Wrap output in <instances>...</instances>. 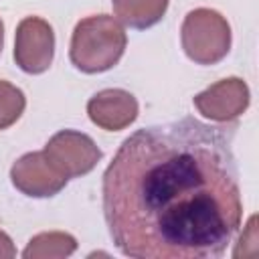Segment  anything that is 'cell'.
<instances>
[{
  "label": "cell",
  "instance_id": "7",
  "mask_svg": "<svg viewBox=\"0 0 259 259\" xmlns=\"http://www.w3.org/2000/svg\"><path fill=\"white\" fill-rule=\"evenodd\" d=\"M10 180L14 188L26 196L49 198L59 194L69 178L53 166L45 152H28L12 164Z\"/></svg>",
  "mask_w": 259,
  "mask_h": 259
},
{
  "label": "cell",
  "instance_id": "8",
  "mask_svg": "<svg viewBox=\"0 0 259 259\" xmlns=\"http://www.w3.org/2000/svg\"><path fill=\"white\" fill-rule=\"evenodd\" d=\"M138 99L125 89H103L87 101L89 119L107 132H119L138 117Z\"/></svg>",
  "mask_w": 259,
  "mask_h": 259
},
{
  "label": "cell",
  "instance_id": "4",
  "mask_svg": "<svg viewBox=\"0 0 259 259\" xmlns=\"http://www.w3.org/2000/svg\"><path fill=\"white\" fill-rule=\"evenodd\" d=\"M42 152L53 162V166L59 172H63L67 178L89 174L103 156V152L93 142V138L75 130L57 132L47 142Z\"/></svg>",
  "mask_w": 259,
  "mask_h": 259
},
{
  "label": "cell",
  "instance_id": "3",
  "mask_svg": "<svg viewBox=\"0 0 259 259\" xmlns=\"http://www.w3.org/2000/svg\"><path fill=\"white\" fill-rule=\"evenodd\" d=\"M180 40L186 57L198 65L223 61L231 49V26L212 8H194L184 16Z\"/></svg>",
  "mask_w": 259,
  "mask_h": 259
},
{
  "label": "cell",
  "instance_id": "6",
  "mask_svg": "<svg viewBox=\"0 0 259 259\" xmlns=\"http://www.w3.org/2000/svg\"><path fill=\"white\" fill-rule=\"evenodd\" d=\"M194 107L210 121L227 123L245 113L251 101L247 83L241 77H227L194 95Z\"/></svg>",
  "mask_w": 259,
  "mask_h": 259
},
{
  "label": "cell",
  "instance_id": "12",
  "mask_svg": "<svg viewBox=\"0 0 259 259\" xmlns=\"http://www.w3.org/2000/svg\"><path fill=\"white\" fill-rule=\"evenodd\" d=\"M12 257H16V247L12 239L4 231H0V259H12Z\"/></svg>",
  "mask_w": 259,
  "mask_h": 259
},
{
  "label": "cell",
  "instance_id": "1",
  "mask_svg": "<svg viewBox=\"0 0 259 259\" xmlns=\"http://www.w3.org/2000/svg\"><path fill=\"white\" fill-rule=\"evenodd\" d=\"M237 123L194 117L125 138L103 174V214L134 259H214L241 227Z\"/></svg>",
  "mask_w": 259,
  "mask_h": 259
},
{
  "label": "cell",
  "instance_id": "5",
  "mask_svg": "<svg viewBox=\"0 0 259 259\" xmlns=\"http://www.w3.org/2000/svg\"><path fill=\"white\" fill-rule=\"evenodd\" d=\"M55 57L53 26L40 16H26L14 32V61L28 75L45 73Z\"/></svg>",
  "mask_w": 259,
  "mask_h": 259
},
{
  "label": "cell",
  "instance_id": "11",
  "mask_svg": "<svg viewBox=\"0 0 259 259\" xmlns=\"http://www.w3.org/2000/svg\"><path fill=\"white\" fill-rule=\"evenodd\" d=\"M24 107H26V97L22 89L0 79V132L16 123Z\"/></svg>",
  "mask_w": 259,
  "mask_h": 259
},
{
  "label": "cell",
  "instance_id": "13",
  "mask_svg": "<svg viewBox=\"0 0 259 259\" xmlns=\"http://www.w3.org/2000/svg\"><path fill=\"white\" fill-rule=\"evenodd\" d=\"M2 47H4V24H2V18H0V53H2Z\"/></svg>",
  "mask_w": 259,
  "mask_h": 259
},
{
  "label": "cell",
  "instance_id": "10",
  "mask_svg": "<svg viewBox=\"0 0 259 259\" xmlns=\"http://www.w3.org/2000/svg\"><path fill=\"white\" fill-rule=\"evenodd\" d=\"M77 251V241L73 235L63 231H49L34 235L26 249L22 251L24 259H53V257H69Z\"/></svg>",
  "mask_w": 259,
  "mask_h": 259
},
{
  "label": "cell",
  "instance_id": "2",
  "mask_svg": "<svg viewBox=\"0 0 259 259\" xmlns=\"http://www.w3.org/2000/svg\"><path fill=\"white\" fill-rule=\"evenodd\" d=\"M125 45L127 34L121 22L109 14H95L77 22L71 36L69 57L79 71L95 75L117 65Z\"/></svg>",
  "mask_w": 259,
  "mask_h": 259
},
{
  "label": "cell",
  "instance_id": "9",
  "mask_svg": "<svg viewBox=\"0 0 259 259\" xmlns=\"http://www.w3.org/2000/svg\"><path fill=\"white\" fill-rule=\"evenodd\" d=\"M113 12L119 22L130 28H150L162 20L168 0H111Z\"/></svg>",
  "mask_w": 259,
  "mask_h": 259
}]
</instances>
